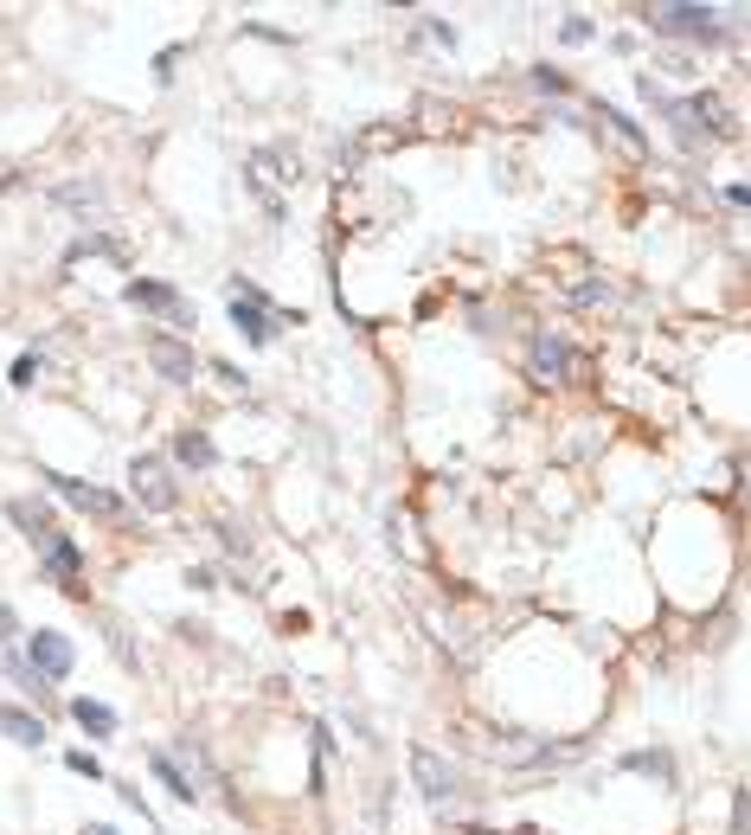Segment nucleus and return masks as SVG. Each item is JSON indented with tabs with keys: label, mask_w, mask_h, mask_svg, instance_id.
Masks as SVG:
<instances>
[{
	"label": "nucleus",
	"mask_w": 751,
	"mask_h": 835,
	"mask_svg": "<svg viewBox=\"0 0 751 835\" xmlns=\"http://www.w3.org/2000/svg\"><path fill=\"white\" fill-rule=\"evenodd\" d=\"M26 662H33L39 682H65L71 669H77V649H71L65 630H33L26 636Z\"/></svg>",
	"instance_id": "20e7f679"
},
{
	"label": "nucleus",
	"mask_w": 751,
	"mask_h": 835,
	"mask_svg": "<svg viewBox=\"0 0 751 835\" xmlns=\"http://www.w3.org/2000/svg\"><path fill=\"white\" fill-rule=\"evenodd\" d=\"M0 733L13 746H46V720H33L26 707H0Z\"/></svg>",
	"instance_id": "4468645a"
},
{
	"label": "nucleus",
	"mask_w": 751,
	"mask_h": 835,
	"mask_svg": "<svg viewBox=\"0 0 751 835\" xmlns=\"http://www.w3.org/2000/svg\"><path fill=\"white\" fill-rule=\"evenodd\" d=\"M123 302H136V309H148V315H167V322H187V296H180L174 283L136 277V283H123Z\"/></svg>",
	"instance_id": "6e6552de"
},
{
	"label": "nucleus",
	"mask_w": 751,
	"mask_h": 835,
	"mask_svg": "<svg viewBox=\"0 0 751 835\" xmlns=\"http://www.w3.org/2000/svg\"><path fill=\"white\" fill-rule=\"evenodd\" d=\"M411 777H417V790H424L430 803L456 797V784H463V777H456V765H450V759H437L430 746H411Z\"/></svg>",
	"instance_id": "0eeeda50"
},
{
	"label": "nucleus",
	"mask_w": 751,
	"mask_h": 835,
	"mask_svg": "<svg viewBox=\"0 0 751 835\" xmlns=\"http://www.w3.org/2000/svg\"><path fill=\"white\" fill-rule=\"evenodd\" d=\"M39 559H46V578H52V585H65L71 598H84V585H77V572H84V547H77V540H65V534H59V540H52Z\"/></svg>",
	"instance_id": "9b49d317"
},
{
	"label": "nucleus",
	"mask_w": 751,
	"mask_h": 835,
	"mask_svg": "<svg viewBox=\"0 0 751 835\" xmlns=\"http://www.w3.org/2000/svg\"><path fill=\"white\" fill-rule=\"evenodd\" d=\"M33 379H39V353L26 348L13 366H7V386H33Z\"/></svg>",
	"instance_id": "a211bd4d"
},
{
	"label": "nucleus",
	"mask_w": 751,
	"mask_h": 835,
	"mask_svg": "<svg viewBox=\"0 0 751 835\" xmlns=\"http://www.w3.org/2000/svg\"><path fill=\"white\" fill-rule=\"evenodd\" d=\"M148 360H154V373H161L167 386H187V379L200 373V360H193V348H180L174 335H148Z\"/></svg>",
	"instance_id": "1a4fd4ad"
},
{
	"label": "nucleus",
	"mask_w": 751,
	"mask_h": 835,
	"mask_svg": "<svg viewBox=\"0 0 751 835\" xmlns=\"http://www.w3.org/2000/svg\"><path fill=\"white\" fill-rule=\"evenodd\" d=\"M65 765L77 771V777H90V784H103V759H97V752H65Z\"/></svg>",
	"instance_id": "6ab92c4d"
},
{
	"label": "nucleus",
	"mask_w": 751,
	"mask_h": 835,
	"mask_svg": "<svg viewBox=\"0 0 751 835\" xmlns=\"http://www.w3.org/2000/svg\"><path fill=\"white\" fill-rule=\"evenodd\" d=\"M598 116H604L616 136H623V148H636V154H642V129H636V123H629V116H623L616 103H598Z\"/></svg>",
	"instance_id": "f3484780"
},
{
	"label": "nucleus",
	"mask_w": 751,
	"mask_h": 835,
	"mask_svg": "<svg viewBox=\"0 0 751 835\" xmlns=\"http://www.w3.org/2000/svg\"><path fill=\"white\" fill-rule=\"evenodd\" d=\"M7 521H13V527H20V534L39 547V553L59 540V514H52L46 501H33V495H13V501H7Z\"/></svg>",
	"instance_id": "423d86ee"
},
{
	"label": "nucleus",
	"mask_w": 751,
	"mask_h": 835,
	"mask_svg": "<svg viewBox=\"0 0 751 835\" xmlns=\"http://www.w3.org/2000/svg\"><path fill=\"white\" fill-rule=\"evenodd\" d=\"M623 771H649V777H662V784H675V759L668 752H629Z\"/></svg>",
	"instance_id": "dca6fc26"
},
{
	"label": "nucleus",
	"mask_w": 751,
	"mask_h": 835,
	"mask_svg": "<svg viewBox=\"0 0 751 835\" xmlns=\"http://www.w3.org/2000/svg\"><path fill=\"white\" fill-rule=\"evenodd\" d=\"M39 483L52 488L59 501H71V508H84V514H103V521H123V495H110V488H97V483H77V476H65V470H46Z\"/></svg>",
	"instance_id": "7ed1b4c3"
},
{
	"label": "nucleus",
	"mask_w": 751,
	"mask_h": 835,
	"mask_svg": "<svg viewBox=\"0 0 751 835\" xmlns=\"http://www.w3.org/2000/svg\"><path fill=\"white\" fill-rule=\"evenodd\" d=\"M534 84H540V90H552V97H559V90H572V84H565V77H559V71H547V65L534 71Z\"/></svg>",
	"instance_id": "4be33fe9"
},
{
	"label": "nucleus",
	"mask_w": 751,
	"mask_h": 835,
	"mask_svg": "<svg viewBox=\"0 0 751 835\" xmlns=\"http://www.w3.org/2000/svg\"><path fill=\"white\" fill-rule=\"evenodd\" d=\"M174 457H180V463H193V470H212V463H218V450H212V437H205V431H180V437H174Z\"/></svg>",
	"instance_id": "2eb2a0df"
},
{
	"label": "nucleus",
	"mask_w": 751,
	"mask_h": 835,
	"mask_svg": "<svg viewBox=\"0 0 751 835\" xmlns=\"http://www.w3.org/2000/svg\"><path fill=\"white\" fill-rule=\"evenodd\" d=\"M642 20H649L655 33H668V39H700V46L719 39V13H713V7H649Z\"/></svg>",
	"instance_id": "f03ea898"
},
{
	"label": "nucleus",
	"mask_w": 751,
	"mask_h": 835,
	"mask_svg": "<svg viewBox=\"0 0 751 835\" xmlns=\"http://www.w3.org/2000/svg\"><path fill=\"white\" fill-rule=\"evenodd\" d=\"M13 630H20V618H13V611H7V605H0V643H7V636H13Z\"/></svg>",
	"instance_id": "b1692460"
},
{
	"label": "nucleus",
	"mask_w": 751,
	"mask_h": 835,
	"mask_svg": "<svg viewBox=\"0 0 751 835\" xmlns=\"http://www.w3.org/2000/svg\"><path fill=\"white\" fill-rule=\"evenodd\" d=\"M129 483H136V501L148 514H174V508H180V488L167 483V470H161L154 457H136V463H129Z\"/></svg>",
	"instance_id": "39448f33"
},
{
	"label": "nucleus",
	"mask_w": 751,
	"mask_h": 835,
	"mask_svg": "<svg viewBox=\"0 0 751 835\" xmlns=\"http://www.w3.org/2000/svg\"><path fill=\"white\" fill-rule=\"evenodd\" d=\"M187 585H200V591H212L218 578H212V565H187Z\"/></svg>",
	"instance_id": "5701e85b"
},
{
	"label": "nucleus",
	"mask_w": 751,
	"mask_h": 835,
	"mask_svg": "<svg viewBox=\"0 0 751 835\" xmlns=\"http://www.w3.org/2000/svg\"><path fill=\"white\" fill-rule=\"evenodd\" d=\"M148 771L167 784V797H180V803H200V784L180 771V759H167V752H148Z\"/></svg>",
	"instance_id": "f8f14e48"
},
{
	"label": "nucleus",
	"mask_w": 751,
	"mask_h": 835,
	"mask_svg": "<svg viewBox=\"0 0 751 835\" xmlns=\"http://www.w3.org/2000/svg\"><path fill=\"white\" fill-rule=\"evenodd\" d=\"M84 835H116V830H110V823H90V830H84Z\"/></svg>",
	"instance_id": "393cba45"
},
{
	"label": "nucleus",
	"mask_w": 751,
	"mask_h": 835,
	"mask_svg": "<svg viewBox=\"0 0 751 835\" xmlns=\"http://www.w3.org/2000/svg\"><path fill=\"white\" fill-rule=\"evenodd\" d=\"M276 322H283V309H271V296L258 289V283L231 277V328L251 341V348H264V341H276Z\"/></svg>",
	"instance_id": "f257e3e1"
},
{
	"label": "nucleus",
	"mask_w": 751,
	"mask_h": 835,
	"mask_svg": "<svg viewBox=\"0 0 751 835\" xmlns=\"http://www.w3.org/2000/svg\"><path fill=\"white\" fill-rule=\"evenodd\" d=\"M585 39H591V20H585V13H572V20H565V46H585Z\"/></svg>",
	"instance_id": "aec40b11"
},
{
	"label": "nucleus",
	"mask_w": 751,
	"mask_h": 835,
	"mask_svg": "<svg viewBox=\"0 0 751 835\" xmlns=\"http://www.w3.org/2000/svg\"><path fill=\"white\" fill-rule=\"evenodd\" d=\"M71 720H77L90 739H110V733H116V707H103V700H90V695L71 700Z\"/></svg>",
	"instance_id": "ddd939ff"
},
{
	"label": "nucleus",
	"mask_w": 751,
	"mask_h": 835,
	"mask_svg": "<svg viewBox=\"0 0 751 835\" xmlns=\"http://www.w3.org/2000/svg\"><path fill=\"white\" fill-rule=\"evenodd\" d=\"M527 360H534V379H540V386H559V379H572V348H565L559 335H534Z\"/></svg>",
	"instance_id": "9d476101"
},
{
	"label": "nucleus",
	"mask_w": 751,
	"mask_h": 835,
	"mask_svg": "<svg viewBox=\"0 0 751 835\" xmlns=\"http://www.w3.org/2000/svg\"><path fill=\"white\" fill-rule=\"evenodd\" d=\"M180 52H187V46H167V52H161V59H154V77H161V84H167V77H174V65H180Z\"/></svg>",
	"instance_id": "412c9836"
}]
</instances>
